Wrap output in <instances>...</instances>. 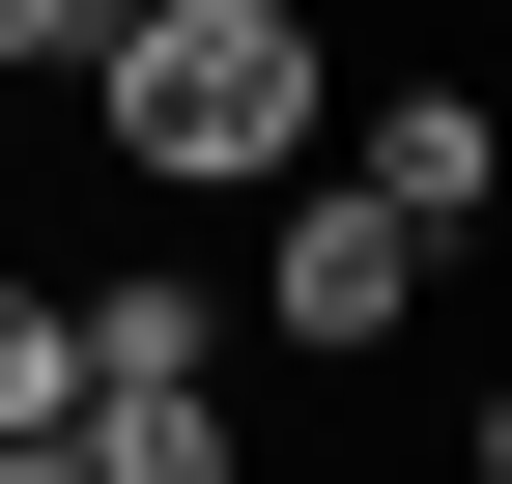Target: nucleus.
I'll use <instances>...</instances> for the list:
<instances>
[{
  "instance_id": "obj_1",
  "label": "nucleus",
  "mask_w": 512,
  "mask_h": 484,
  "mask_svg": "<svg viewBox=\"0 0 512 484\" xmlns=\"http://www.w3.org/2000/svg\"><path fill=\"white\" fill-rule=\"evenodd\" d=\"M86 143L143 200H285V171H342V29L313 0H143L114 86H86Z\"/></svg>"
},
{
  "instance_id": "obj_2",
  "label": "nucleus",
  "mask_w": 512,
  "mask_h": 484,
  "mask_svg": "<svg viewBox=\"0 0 512 484\" xmlns=\"http://www.w3.org/2000/svg\"><path fill=\"white\" fill-rule=\"evenodd\" d=\"M427 285H456V257H427V228L370 200V171H285V228H256V342H313V371H370V342H399Z\"/></svg>"
},
{
  "instance_id": "obj_3",
  "label": "nucleus",
  "mask_w": 512,
  "mask_h": 484,
  "mask_svg": "<svg viewBox=\"0 0 512 484\" xmlns=\"http://www.w3.org/2000/svg\"><path fill=\"white\" fill-rule=\"evenodd\" d=\"M342 171H370V200H399V228H427V257H484V228H512V114L456 86V57H399V86H370V114H342Z\"/></svg>"
},
{
  "instance_id": "obj_4",
  "label": "nucleus",
  "mask_w": 512,
  "mask_h": 484,
  "mask_svg": "<svg viewBox=\"0 0 512 484\" xmlns=\"http://www.w3.org/2000/svg\"><path fill=\"white\" fill-rule=\"evenodd\" d=\"M57 428H86V285L0 257V456H57Z\"/></svg>"
},
{
  "instance_id": "obj_5",
  "label": "nucleus",
  "mask_w": 512,
  "mask_h": 484,
  "mask_svg": "<svg viewBox=\"0 0 512 484\" xmlns=\"http://www.w3.org/2000/svg\"><path fill=\"white\" fill-rule=\"evenodd\" d=\"M114 29L143 0H0V86H114Z\"/></svg>"
},
{
  "instance_id": "obj_6",
  "label": "nucleus",
  "mask_w": 512,
  "mask_h": 484,
  "mask_svg": "<svg viewBox=\"0 0 512 484\" xmlns=\"http://www.w3.org/2000/svg\"><path fill=\"white\" fill-rule=\"evenodd\" d=\"M456 484H512V371H484V428H456Z\"/></svg>"
},
{
  "instance_id": "obj_7",
  "label": "nucleus",
  "mask_w": 512,
  "mask_h": 484,
  "mask_svg": "<svg viewBox=\"0 0 512 484\" xmlns=\"http://www.w3.org/2000/svg\"><path fill=\"white\" fill-rule=\"evenodd\" d=\"M0 171H29V86H0Z\"/></svg>"
},
{
  "instance_id": "obj_8",
  "label": "nucleus",
  "mask_w": 512,
  "mask_h": 484,
  "mask_svg": "<svg viewBox=\"0 0 512 484\" xmlns=\"http://www.w3.org/2000/svg\"><path fill=\"white\" fill-rule=\"evenodd\" d=\"M0 484H86V456H0Z\"/></svg>"
}]
</instances>
